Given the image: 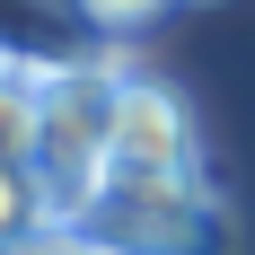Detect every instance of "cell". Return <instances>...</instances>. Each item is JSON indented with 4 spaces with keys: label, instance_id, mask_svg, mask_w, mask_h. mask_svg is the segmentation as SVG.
Instances as JSON below:
<instances>
[{
    "label": "cell",
    "instance_id": "obj_1",
    "mask_svg": "<svg viewBox=\"0 0 255 255\" xmlns=\"http://www.w3.org/2000/svg\"><path fill=\"white\" fill-rule=\"evenodd\" d=\"M106 255H229V211L203 176L176 185H106L79 220Z\"/></svg>",
    "mask_w": 255,
    "mask_h": 255
},
{
    "label": "cell",
    "instance_id": "obj_2",
    "mask_svg": "<svg viewBox=\"0 0 255 255\" xmlns=\"http://www.w3.org/2000/svg\"><path fill=\"white\" fill-rule=\"evenodd\" d=\"M176 176H203L194 167V115H185L176 88L132 79L124 88V124H115V158H106V185H176Z\"/></svg>",
    "mask_w": 255,
    "mask_h": 255
},
{
    "label": "cell",
    "instance_id": "obj_3",
    "mask_svg": "<svg viewBox=\"0 0 255 255\" xmlns=\"http://www.w3.org/2000/svg\"><path fill=\"white\" fill-rule=\"evenodd\" d=\"M53 203H44V185H35V167H0V229L26 238V229H44Z\"/></svg>",
    "mask_w": 255,
    "mask_h": 255
},
{
    "label": "cell",
    "instance_id": "obj_5",
    "mask_svg": "<svg viewBox=\"0 0 255 255\" xmlns=\"http://www.w3.org/2000/svg\"><path fill=\"white\" fill-rule=\"evenodd\" d=\"M167 0H79V18L88 26H106V35H132V26H150Z\"/></svg>",
    "mask_w": 255,
    "mask_h": 255
},
{
    "label": "cell",
    "instance_id": "obj_4",
    "mask_svg": "<svg viewBox=\"0 0 255 255\" xmlns=\"http://www.w3.org/2000/svg\"><path fill=\"white\" fill-rule=\"evenodd\" d=\"M0 255H106L88 229H71V220H44V229H26V238H9Z\"/></svg>",
    "mask_w": 255,
    "mask_h": 255
},
{
    "label": "cell",
    "instance_id": "obj_6",
    "mask_svg": "<svg viewBox=\"0 0 255 255\" xmlns=\"http://www.w3.org/2000/svg\"><path fill=\"white\" fill-rule=\"evenodd\" d=\"M53 9H79V0H53Z\"/></svg>",
    "mask_w": 255,
    "mask_h": 255
}]
</instances>
